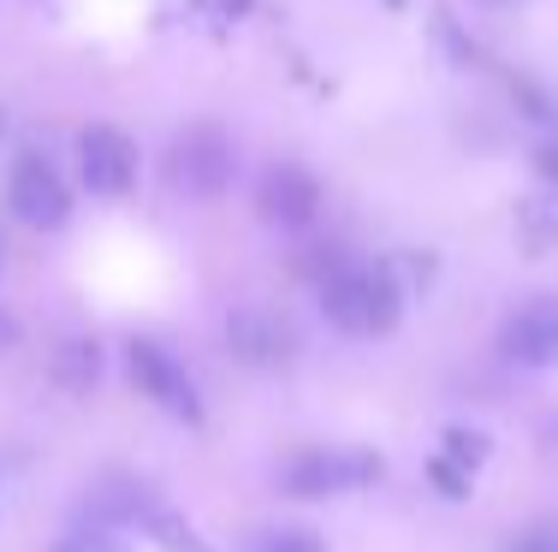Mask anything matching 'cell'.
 Returning a JSON list of instances; mask_svg holds the SVG:
<instances>
[{
    "mask_svg": "<svg viewBox=\"0 0 558 552\" xmlns=\"http://www.w3.org/2000/svg\"><path fill=\"white\" fill-rule=\"evenodd\" d=\"M315 297H322L327 321L351 339H387L404 321V285L380 261H344L333 280L315 285Z\"/></svg>",
    "mask_w": 558,
    "mask_h": 552,
    "instance_id": "obj_1",
    "label": "cell"
},
{
    "mask_svg": "<svg viewBox=\"0 0 558 552\" xmlns=\"http://www.w3.org/2000/svg\"><path fill=\"white\" fill-rule=\"evenodd\" d=\"M238 179V143L226 137L215 120H196L172 137L167 149V184L184 196V203H215V196L232 191Z\"/></svg>",
    "mask_w": 558,
    "mask_h": 552,
    "instance_id": "obj_2",
    "label": "cell"
},
{
    "mask_svg": "<svg viewBox=\"0 0 558 552\" xmlns=\"http://www.w3.org/2000/svg\"><path fill=\"white\" fill-rule=\"evenodd\" d=\"M380 481V457L375 452H339V445H310V452H291L279 464V488L291 499H339L356 488H375Z\"/></svg>",
    "mask_w": 558,
    "mask_h": 552,
    "instance_id": "obj_3",
    "label": "cell"
},
{
    "mask_svg": "<svg viewBox=\"0 0 558 552\" xmlns=\"http://www.w3.org/2000/svg\"><path fill=\"white\" fill-rule=\"evenodd\" d=\"M125 375H131V387H137L149 404H161L167 416H179V422H203V398H196L191 368L172 357L167 345H155V339H131L125 345Z\"/></svg>",
    "mask_w": 558,
    "mask_h": 552,
    "instance_id": "obj_4",
    "label": "cell"
},
{
    "mask_svg": "<svg viewBox=\"0 0 558 552\" xmlns=\"http://www.w3.org/2000/svg\"><path fill=\"white\" fill-rule=\"evenodd\" d=\"M7 208L36 232H60L72 220V184L60 179L48 155H19L7 173Z\"/></svg>",
    "mask_w": 558,
    "mask_h": 552,
    "instance_id": "obj_5",
    "label": "cell"
},
{
    "mask_svg": "<svg viewBox=\"0 0 558 552\" xmlns=\"http://www.w3.org/2000/svg\"><path fill=\"white\" fill-rule=\"evenodd\" d=\"M77 179H84V191L101 196V203L131 196L137 191V143L108 120L84 125L77 131Z\"/></svg>",
    "mask_w": 558,
    "mask_h": 552,
    "instance_id": "obj_6",
    "label": "cell"
},
{
    "mask_svg": "<svg viewBox=\"0 0 558 552\" xmlns=\"http://www.w3.org/2000/svg\"><path fill=\"white\" fill-rule=\"evenodd\" d=\"M322 179L298 161H274L256 184V214L268 220L274 232H310L322 220Z\"/></svg>",
    "mask_w": 558,
    "mask_h": 552,
    "instance_id": "obj_7",
    "label": "cell"
},
{
    "mask_svg": "<svg viewBox=\"0 0 558 552\" xmlns=\"http://www.w3.org/2000/svg\"><path fill=\"white\" fill-rule=\"evenodd\" d=\"M499 351L517 368H553L558 363V297L541 292L529 304H517L499 327Z\"/></svg>",
    "mask_w": 558,
    "mask_h": 552,
    "instance_id": "obj_8",
    "label": "cell"
},
{
    "mask_svg": "<svg viewBox=\"0 0 558 552\" xmlns=\"http://www.w3.org/2000/svg\"><path fill=\"white\" fill-rule=\"evenodd\" d=\"M226 351L250 368H279L298 351V333H291L274 309H232L226 315Z\"/></svg>",
    "mask_w": 558,
    "mask_h": 552,
    "instance_id": "obj_9",
    "label": "cell"
},
{
    "mask_svg": "<svg viewBox=\"0 0 558 552\" xmlns=\"http://www.w3.org/2000/svg\"><path fill=\"white\" fill-rule=\"evenodd\" d=\"M101 375V357H96V345L89 339H72V345H60V357H54V380L65 392H89V380Z\"/></svg>",
    "mask_w": 558,
    "mask_h": 552,
    "instance_id": "obj_10",
    "label": "cell"
},
{
    "mask_svg": "<svg viewBox=\"0 0 558 552\" xmlns=\"http://www.w3.org/2000/svg\"><path fill=\"white\" fill-rule=\"evenodd\" d=\"M244 552H327V541L315 529H262Z\"/></svg>",
    "mask_w": 558,
    "mask_h": 552,
    "instance_id": "obj_11",
    "label": "cell"
},
{
    "mask_svg": "<svg viewBox=\"0 0 558 552\" xmlns=\"http://www.w3.org/2000/svg\"><path fill=\"white\" fill-rule=\"evenodd\" d=\"M487 457V445H482V433H463V428H451L446 433V464H463L475 476V464Z\"/></svg>",
    "mask_w": 558,
    "mask_h": 552,
    "instance_id": "obj_12",
    "label": "cell"
},
{
    "mask_svg": "<svg viewBox=\"0 0 558 552\" xmlns=\"http://www.w3.org/2000/svg\"><path fill=\"white\" fill-rule=\"evenodd\" d=\"M434 481H440V493L446 499H463V493H470V469H458V464H446V457H434Z\"/></svg>",
    "mask_w": 558,
    "mask_h": 552,
    "instance_id": "obj_13",
    "label": "cell"
},
{
    "mask_svg": "<svg viewBox=\"0 0 558 552\" xmlns=\"http://www.w3.org/2000/svg\"><path fill=\"white\" fill-rule=\"evenodd\" d=\"M535 173L553 184V196H558V143H541L535 149Z\"/></svg>",
    "mask_w": 558,
    "mask_h": 552,
    "instance_id": "obj_14",
    "label": "cell"
},
{
    "mask_svg": "<svg viewBox=\"0 0 558 552\" xmlns=\"http://www.w3.org/2000/svg\"><path fill=\"white\" fill-rule=\"evenodd\" d=\"M505 552H558V541L553 535H523V541H511Z\"/></svg>",
    "mask_w": 558,
    "mask_h": 552,
    "instance_id": "obj_15",
    "label": "cell"
},
{
    "mask_svg": "<svg viewBox=\"0 0 558 552\" xmlns=\"http://www.w3.org/2000/svg\"><path fill=\"white\" fill-rule=\"evenodd\" d=\"M12 345H19V321H12L7 309H0V351H12Z\"/></svg>",
    "mask_w": 558,
    "mask_h": 552,
    "instance_id": "obj_16",
    "label": "cell"
},
{
    "mask_svg": "<svg viewBox=\"0 0 558 552\" xmlns=\"http://www.w3.org/2000/svg\"><path fill=\"white\" fill-rule=\"evenodd\" d=\"M482 7H523V0H482Z\"/></svg>",
    "mask_w": 558,
    "mask_h": 552,
    "instance_id": "obj_17",
    "label": "cell"
},
{
    "mask_svg": "<svg viewBox=\"0 0 558 552\" xmlns=\"http://www.w3.org/2000/svg\"><path fill=\"white\" fill-rule=\"evenodd\" d=\"M226 7H232V12H250V0H226Z\"/></svg>",
    "mask_w": 558,
    "mask_h": 552,
    "instance_id": "obj_18",
    "label": "cell"
},
{
    "mask_svg": "<svg viewBox=\"0 0 558 552\" xmlns=\"http://www.w3.org/2000/svg\"><path fill=\"white\" fill-rule=\"evenodd\" d=\"M0 268H7V244H0Z\"/></svg>",
    "mask_w": 558,
    "mask_h": 552,
    "instance_id": "obj_19",
    "label": "cell"
},
{
    "mask_svg": "<svg viewBox=\"0 0 558 552\" xmlns=\"http://www.w3.org/2000/svg\"><path fill=\"white\" fill-rule=\"evenodd\" d=\"M0 137H7V120H0Z\"/></svg>",
    "mask_w": 558,
    "mask_h": 552,
    "instance_id": "obj_20",
    "label": "cell"
},
{
    "mask_svg": "<svg viewBox=\"0 0 558 552\" xmlns=\"http://www.w3.org/2000/svg\"><path fill=\"white\" fill-rule=\"evenodd\" d=\"M387 7H404V0H387Z\"/></svg>",
    "mask_w": 558,
    "mask_h": 552,
    "instance_id": "obj_21",
    "label": "cell"
}]
</instances>
